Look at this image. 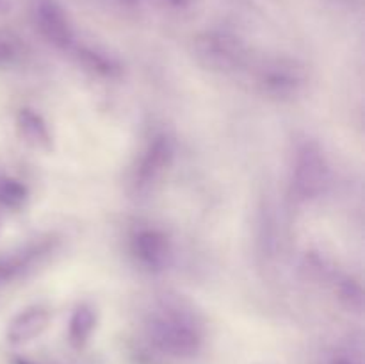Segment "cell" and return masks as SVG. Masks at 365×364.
<instances>
[{
	"label": "cell",
	"instance_id": "ba28073f",
	"mask_svg": "<svg viewBox=\"0 0 365 364\" xmlns=\"http://www.w3.org/2000/svg\"><path fill=\"white\" fill-rule=\"evenodd\" d=\"M53 250L52 239H41V241L31 243L24 248L11 252L0 257V289L6 288L11 282L25 277L29 271L34 270L46 256Z\"/></svg>",
	"mask_w": 365,
	"mask_h": 364
},
{
	"label": "cell",
	"instance_id": "ffe728a7",
	"mask_svg": "<svg viewBox=\"0 0 365 364\" xmlns=\"http://www.w3.org/2000/svg\"><path fill=\"white\" fill-rule=\"evenodd\" d=\"M0 228H2V218H0Z\"/></svg>",
	"mask_w": 365,
	"mask_h": 364
},
{
	"label": "cell",
	"instance_id": "ac0fdd59",
	"mask_svg": "<svg viewBox=\"0 0 365 364\" xmlns=\"http://www.w3.org/2000/svg\"><path fill=\"white\" fill-rule=\"evenodd\" d=\"M13 364H36V363H32V360L29 359H24V357H14Z\"/></svg>",
	"mask_w": 365,
	"mask_h": 364
},
{
	"label": "cell",
	"instance_id": "e0dca14e",
	"mask_svg": "<svg viewBox=\"0 0 365 364\" xmlns=\"http://www.w3.org/2000/svg\"><path fill=\"white\" fill-rule=\"evenodd\" d=\"M164 2H166L168 6L175 11H185L192 6V2H195V0H164Z\"/></svg>",
	"mask_w": 365,
	"mask_h": 364
},
{
	"label": "cell",
	"instance_id": "5bb4252c",
	"mask_svg": "<svg viewBox=\"0 0 365 364\" xmlns=\"http://www.w3.org/2000/svg\"><path fill=\"white\" fill-rule=\"evenodd\" d=\"M27 200V188L16 178L0 175V206L16 209Z\"/></svg>",
	"mask_w": 365,
	"mask_h": 364
},
{
	"label": "cell",
	"instance_id": "52a82bcc",
	"mask_svg": "<svg viewBox=\"0 0 365 364\" xmlns=\"http://www.w3.org/2000/svg\"><path fill=\"white\" fill-rule=\"evenodd\" d=\"M130 252L139 266L159 273L173 261V241L159 227H139L130 236Z\"/></svg>",
	"mask_w": 365,
	"mask_h": 364
},
{
	"label": "cell",
	"instance_id": "3957f363",
	"mask_svg": "<svg viewBox=\"0 0 365 364\" xmlns=\"http://www.w3.org/2000/svg\"><path fill=\"white\" fill-rule=\"evenodd\" d=\"M253 81L262 95L291 100L302 95L309 82L305 66L291 57H269L253 66Z\"/></svg>",
	"mask_w": 365,
	"mask_h": 364
},
{
	"label": "cell",
	"instance_id": "9a60e30c",
	"mask_svg": "<svg viewBox=\"0 0 365 364\" xmlns=\"http://www.w3.org/2000/svg\"><path fill=\"white\" fill-rule=\"evenodd\" d=\"M18 54H20V49H18L16 39L0 31V64L13 63Z\"/></svg>",
	"mask_w": 365,
	"mask_h": 364
},
{
	"label": "cell",
	"instance_id": "4fadbf2b",
	"mask_svg": "<svg viewBox=\"0 0 365 364\" xmlns=\"http://www.w3.org/2000/svg\"><path fill=\"white\" fill-rule=\"evenodd\" d=\"M331 285H334L335 295H337V298L341 300V303L346 309L353 310V313H362L364 291L359 282L353 280L348 275L337 273V277L334 278Z\"/></svg>",
	"mask_w": 365,
	"mask_h": 364
},
{
	"label": "cell",
	"instance_id": "2e32d148",
	"mask_svg": "<svg viewBox=\"0 0 365 364\" xmlns=\"http://www.w3.org/2000/svg\"><path fill=\"white\" fill-rule=\"evenodd\" d=\"M327 364H362V363H360V360L349 352H335L334 355L328 359Z\"/></svg>",
	"mask_w": 365,
	"mask_h": 364
},
{
	"label": "cell",
	"instance_id": "8fae6325",
	"mask_svg": "<svg viewBox=\"0 0 365 364\" xmlns=\"http://www.w3.org/2000/svg\"><path fill=\"white\" fill-rule=\"evenodd\" d=\"M96 327V313L88 303L75 307L68 323V341L75 350H82L91 339Z\"/></svg>",
	"mask_w": 365,
	"mask_h": 364
},
{
	"label": "cell",
	"instance_id": "6da1fadb",
	"mask_svg": "<svg viewBox=\"0 0 365 364\" xmlns=\"http://www.w3.org/2000/svg\"><path fill=\"white\" fill-rule=\"evenodd\" d=\"M146 343L170 359H195L205 345V328L198 314L175 298L157 302L143 321Z\"/></svg>",
	"mask_w": 365,
	"mask_h": 364
},
{
	"label": "cell",
	"instance_id": "8992f818",
	"mask_svg": "<svg viewBox=\"0 0 365 364\" xmlns=\"http://www.w3.org/2000/svg\"><path fill=\"white\" fill-rule=\"evenodd\" d=\"M31 16L34 27L50 45L64 52L75 49V27L59 0H32Z\"/></svg>",
	"mask_w": 365,
	"mask_h": 364
},
{
	"label": "cell",
	"instance_id": "d6986e66",
	"mask_svg": "<svg viewBox=\"0 0 365 364\" xmlns=\"http://www.w3.org/2000/svg\"><path fill=\"white\" fill-rule=\"evenodd\" d=\"M7 7H9V2L7 0H0V13H6Z\"/></svg>",
	"mask_w": 365,
	"mask_h": 364
},
{
	"label": "cell",
	"instance_id": "277c9868",
	"mask_svg": "<svg viewBox=\"0 0 365 364\" xmlns=\"http://www.w3.org/2000/svg\"><path fill=\"white\" fill-rule=\"evenodd\" d=\"M195 56L212 71L234 74L248 64V46L227 31H207L195 39Z\"/></svg>",
	"mask_w": 365,
	"mask_h": 364
},
{
	"label": "cell",
	"instance_id": "30bf717a",
	"mask_svg": "<svg viewBox=\"0 0 365 364\" xmlns=\"http://www.w3.org/2000/svg\"><path fill=\"white\" fill-rule=\"evenodd\" d=\"M16 128L20 138L31 148L45 150V152L52 148V134H50L48 125L34 109H21L18 113Z\"/></svg>",
	"mask_w": 365,
	"mask_h": 364
},
{
	"label": "cell",
	"instance_id": "7a4b0ae2",
	"mask_svg": "<svg viewBox=\"0 0 365 364\" xmlns=\"http://www.w3.org/2000/svg\"><path fill=\"white\" fill-rule=\"evenodd\" d=\"M331 184V168L323 146L316 139L296 145L291 163V193L298 202L310 203L327 195Z\"/></svg>",
	"mask_w": 365,
	"mask_h": 364
},
{
	"label": "cell",
	"instance_id": "5b68a950",
	"mask_svg": "<svg viewBox=\"0 0 365 364\" xmlns=\"http://www.w3.org/2000/svg\"><path fill=\"white\" fill-rule=\"evenodd\" d=\"M177 146L171 136L157 134L146 145L132 171V188L135 195H150L157 186L163 184L164 177L175 163Z\"/></svg>",
	"mask_w": 365,
	"mask_h": 364
},
{
	"label": "cell",
	"instance_id": "9c48e42d",
	"mask_svg": "<svg viewBox=\"0 0 365 364\" xmlns=\"http://www.w3.org/2000/svg\"><path fill=\"white\" fill-rule=\"evenodd\" d=\"M50 323V310L43 305H32L18 313L7 325L6 338L11 345H25L46 330Z\"/></svg>",
	"mask_w": 365,
	"mask_h": 364
},
{
	"label": "cell",
	"instance_id": "7c38bea8",
	"mask_svg": "<svg viewBox=\"0 0 365 364\" xmlns=\"http://www.w3.org/2000/svg\"><path fill=\"white\" fill-rule=\"evenodd\" d=\"M73 52L77 56L78 63L88 68V70H91L93 74H98L102 77H116V75H120L121 64L118 63L116 57L110 56L106 50L96 49V46L75 45Z\"/></svg>",
	"mask_w": 365,
	"mask_h": 364
}]
</instances>
